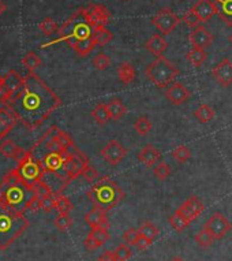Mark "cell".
Listing matches in <instances>:
<instances>
[{
	"label": "cell",
	"mask_w": 232,
	"mask_h": 261,
	"mask_svg": "<svg viewBox=\"0 0 232 261\" xmlns=\"http://www.w3.org/2000/svg\"><path fill=\"white\" fill-rule=\"evenodd\" d=\"M67 153H56V152H48V153L43 154L37 162L41 164V167L45 171H51L59 174L67 180L65 175V159ZM69 182V180H67ZM70 184V182H69Z\"/></svg>",
	"instance_id": "8fae6325"
},
{
	"label": "cell",
	"mask_w": 232,
	"mask_h": 261,
	"mask_svg": "<svg viewBox=\"0 0 232 261\" xmlns=\"http://www.w3.org/2000/svg\"><path fill=\"white\" fill-rule=\"evenodd\" d=\"M40 210H41V198H39L37 196H33L31 201L27 202V211L29 212H37Z\"/></svg>",
	"instance_id": "f5cc1de1"
},
{
	"label": "cell",
	"mask_w": 232,
	"mask_h": 261,
	"mask_svg": "<svg viewBox=\"0 0 232 261\" xmlns=\"http://www.w3.org/2000/svg\"><path fill=\"white\" fill-rule=\"evenodd\" d=\"M31 186H32V190H33V194L37 196L39 198H41V200L52 194V190L49 189V186H48V185L41 179L35 182V184L31 185Z\"/></svg>",
	"instance_id": "ab89813d"
},
{
	"label": "cell",
	"mask_w": 232,
	"mask_h": 261,
	"mask_svg": "<svg viewBox=\"0 0 232 261\" xmlns=\"http://www.w3.org/2000/svg\"><path fill=\"white\" fill-rule=\"evenodd\" d=\"M31 226L29 220L21 214L0 206V249H7Z\"/></svg>",
	"instance_id": "5b68a950"
},
{
	"label": "cell",
	"mask_w": 232,
	"mask_h": 261,
	"mask_svg": "<svg viewBox=\"0 0 232 261\" xmlns=\"http://www.w3.org/2000/svg\"><path fill=\"white\" fill-rule=\"evenodd\" d=\"M3 84V77H0V85Z\"/></svg>",
	"instance_id": "91938a15"
},
{
	"label": "cell",
	"mask_w": 232,
	"mask_h": 261,
	"mask_svg": "<svg viewBox=\"0 0 232 261\" xmlns=\"http://www.w3.org/2000/svg\"><path fill=\"white\" fill-rule=\"evenodd\" d=\"M204 210H205V206H204L201 200L198 197H195V196H191V197H190L189 200H186L177 211L178 212H181L182 215H185L190 222H193V220H195L198 216H201Z\"/></svg>",
	"instance_id": "2e32d148"
},
{
	"label": "cell",
	"mask_w": 232,
	"mask_h": 261,
	"mask_svg": "<svg viewBox=\"0 0 232 261\" xmlns=\"http://www.w3.org/2000/svg\"><path fill=\"white\" fill-rule=\"evenodd\" d=\"M172 156H173V159H175L177 162L186 163L190 158H191V150H190L189 146L179 145L178 148H175V149H173V152H172Z\"/></svg>",
	"instance_id": "b9f144b4"
},
{
	"label": "cell",
	"mask_w": 232,
	"mask_h": 261,
	"mask_svg": "<svg viewBox=\"0 0 232 261\" xmlns=\"http://www.w3.org/2000/svg\"><path fill=\"white\" fill-rule=\"evenodd\" d=\"M231 222L228 220L223 214H220V212H215V214L212 215L211 218L208 219L207 222H205V226L204 228H207L208 231L211 232L212 236L215 237L216 241L221 240L225 234H227L229 230H231Z\"/></svg>",
	"instance_id": "30bf717a"
},
{
	"label": "cell",
	"mask_w": 232,
	"mask_h": 261,
	"mask_svg": "<svg viewBox=\"0 0 232 261\" xmlns=\"http://www.w3.org/2000/svg\"><path fill=\"white\" fill-rule=\"evenodd\" d=\"M118 77L123 85H130L135 80V69L130 62H122L118 67Z\"/></svg>",
	"instance_id": "484cf974"
},
{
	"label": "cell",
	"mask_w": 232,
	"mask_h": 261,
	"mask_svg": "<svg viewBox=\"0 0 232 261\" xmlns=\"http://www.w3.org/2000/svg\"><path fill=\"white\" fill-rule=\"evenodd\" d=\"M88 197L95 206L103 208L105 211H111L125 198V192L115 180H112L108 176H104L89 189Z\"/></svg>",
	"instance_id": "277c9868"
},
{
	"label": "cell",
	"mask_w": 232,
	"mask_h": 261,
	"mask_svg": "<svg viewBox=\"0 0 232 261\" xmlns=\"http://www.w3.org/2000/svg\"><path fill=\"white\" fill-rule=\"evenodd\" d=\"M53 134H55L56 140L59 141V144L62 145V148L65 149L66 153H69V152H71L74 148H77V146H75V144H74L73 140L70 138L69 134L65 133V132H63V130H61L59 127L53 126Z\"/></svg>",
	"instance_id": "4dcf8cb0"
},
{
	"label": "cell",
	"mask_w": 232,
	"mask_h": 261,
	"mask_svg": "<svg viewBox=\"0 0 232 261\" xmlns=\"http://www.w3.org/2000/svg\"><path fill=\"white\" fill-rule=\"evenodd\" d=\"M11 96H13V94L10 93L9 89L2 84V85H0V104H6V106H7L10 100H11Z\"/></svg>",
	"instance_id": "816d5d0a"
},
{
	"label": "cell",
	"mask_w": 232,
	"mask_h": 261,
	"mask_svg": "<svg viewBox=\"0 0 232 261\" xmlns=\"http://www.w3.org/2000/svg\"><path fill=\"white\" fill-rule=\"evenodd\" d=\"M55 194H51V196L43 198V200H41V210H43L44 212H51L52 210H55Z\"/></svg>",
	"instance_id": "f907efd6"
},
{
	"label": "cell",
	"mask_w": 232,
	"mask_h": 261,
	"mask_svg": "<svg viewBox=\"0 0 232 261\" xmlns=\"http://www.w3.org/2000/svg\"><path fill=\"white\" fill-rule=\"evenodd\" d=\"M160 156H161L160 150L157 149V148H155L152 144H148L147 146H143V148L138 152L137 159L141 164H143L145 167L149 168L159 160Z\"/></svg>",
	"instance_id": "603a6c76"
},
{
	"label": "cell",
	"mask_w": 232,
	"mask_h": 261,
	"mask_svg": "<svg viewBox=\"0 0 232 261\" xmlns=\"http://www.w3.org/2000/svg\"><path fill=\"white\" fill-rule=\"evenodd\" d=\"M155 176L159 180H165L171 174V168L168 166L167 163H160L159 166L155 168Z\"/></svg>",
	"instance_id": "c3c4849f"
},
{
	"label": "cell",
	"mask_w": 232,
	"mask_h": 261,
	"mask_svg": "<svg viewBox=\"0 0 232 261\" xmlns=\"http://www.w3.org/2000/svg\"><path fill=\"white\" fill-rule=\"evenodd\" d=\"M62 106V100L35 73L25 77V84L11 96L7 107L26 127L36 128Z\"/></svg>",
	"instance_id": "6da1fadb"
},
{
	"label": "cell",
	"mask_w": 232,
	"mask_h": 261,
	"mask_svg": "<svg viewBox=\"0 0 232 261\" xmlns=\"http://www.w3.org/2000/svg\"><path fill=\"white\" fill-rule=\"evenodd\" d=\"M145 48L151 52L152 55H155L157 58V56H161L165 52V49L168 48V43L167 40L164 39L163 35H153L147 40Z\"/></svg>",
	"instance_id": "cb8c5ba5"
},
{
	"label": "cell",
	"mask_w": 232,
	"mask_h": 261,
	"mask_svg": "<svg viewBox=\"0 0 232 261\" xmlns=\"http://www.w3.org/2000/svg\"><path fill=\"white\" fill-rule=\"evenodd\" d=\"M108 240H109V232L107 227H96V228H92L91 234L86 237L83 245L88 250H96L100 246L107 244Z\"/></svg>",
	"instance_id": "e0dca14e"
},
{
	"label": "cell",
	"mask_w": 232,
	"mask_h": 261,
	"mask_svg": "<svg viewBox=\"0 0 232 261\" xmlns=\"http://www.w3.org/2000/svg\"><path fill=\"white\" fill-rule=\"evenodd\" d=\"M89 159L83 152L74 148L71 152L66 154L65 159V175L69 182L74 180L79 175H82V172L88 166H89Z\"/></svg>",
	"instance_id": "52a82bcc"
},
{
	"label": "cell",
	"mask_w": 232,
	"mask_h": 261,
	"mask_svg": "<svg viewBox=\"0 0 232 261\" xmlns=\"http://www.w3.org/2000/svg\"><path fill=\"white\" fill-rule=\"evenodd\" d=\"M86 224H89L92 228L96 227H107L108 228V219H107V211L99 206H95L85 215Z\"/></svg>",
	"instance_id": "7402d4cb"
},
{
	"label": "cell",
	"mask_w": 232,
	"mask_h": 261,
	"mask_svg": "<svg viewBox=\"0 0 232 261\" xmlns=\"http://www.w3.org/2000/svg\"><path fill=\"white\" fill-rule=\"evenodd\" d=\"M215 241H216V238L212 236L211 232L208 231L207 228H202L201 231L198 232L197 236H195V242H197V244L204 249H207V248H209V246H212Z\"/></svg>",
	"instance_id": "f35d334b"
},
{
	"label": "cell",
	"mask_w": 232,
	"mask_h": 261,
	"mask_svg": "<svg viewBox=\"0 0 232 261\" xmlns=\"http://www.w3.org/2000/svg\"><path fill=\"white\" fill-rule=\"evenodd\" d=\"M213 40H215L213 35L202 25L194 28L189 35V41L191 43V45L194 48H201V49L211 47L213 44Z\"/></svg>",
	"instance_id": "9a60e30c"
},
{
	"label": "cell",
	"mask_w": 232,
	"mask_h": 261,
	"mask_svg": "<svg viewBox=\"0 0 232 261\" xmlns=\"http://www.w3.org/2000/svg\"><path fill=\"white\" fill-rule=\"evenodd\" d=\"M127 2H131V0H127Z\"/></svg>",
	"instance_id": "94428289"
},
{
	"label": "cell",
	"mask_w": 232,
	"mask_h": 261,
	"mask_svg": "<svg viewBox=\"0 0 232 261\" xmlns=\"http://www.w3.org/2000/svg\"><path fill=\"white\" fill-rule=\"evenodd\" d=\"M99 261H101V260H99Z\"/></svg>",
	"instance_id": "6125c7cd"
},
{
	"label": "cell",
	"mask_w": 232,
	"mask_h": 261,
	"mask_svg": "<svg viewBox=\"0 0 232 261\" xmlns=\"http://www.w3.org/2000/svg\"><path fill=\"white\" fill-rule=\"evenodd\" d=\"M145 74L157 88H168L181 74V70L178 69L171 60L161 55L157 56L152 63L148 64Z\"/></svg>",
	"instance_id": "8992f818"
},
{
	"label": "cell",
	"mask_w": 232,
	"mask_h": 261,
	"mask_svg": "<svg viewBox=\"0 0 232 261\" xmlns=\"http://www.w3.org/2000/svg\"><path fill=\"white\" fill-rule=\"evenodd\" d=\"M171 261H185V260H183L182 257H173V258H172Z\"/></svg>",
	"instance_id": "6f0895ef"
},
{
	"label": "cell",
	"mask_w": 232,
	"mask_h": 261,
	"mask_svg": "<svg viewBox=\"0 0 232 261\" xmlns=\"http://www.w3.org/2000/svg\"><path fill=\"white\" fill-rule=\"evenodd\" d=\"M113 254L118 261H127L131 257V249L127 244H121L113 250Z\"/></svg>",
	"instance_id": "f6af8a7d"
},
{
	"label": "cell",
	"mask_w": 232,
	"mask_h": 261,
	"mask_svg": "<svg viewBox=\"0 0 232 261\" xmlns=\"http://www.w3.org/2000/svg\"><path fill=\"white\" fill-rule=\"evenodd\" d=\"M134 128H135V132H137L139 136L145 137V136H148L149 132L152 130L151 120H149L148 116H141V118H138V119L134 122Z\"/></svg>",
	"instance_id": "8d00e7d4"
},
{
	"label": "cell",
	"mask_w": 232,
	"mask_h": 261,
	"mask_svg": "<svg viewBox=\"0 0 232 261\" xmlns=\"http://www.w3.org/2000/svg\"><path fill=\"white\" fill-rule=\"evenodd\" d=\"M0 153L3 154L5 158L14 159L17 164L22 162L27 154V150H23L21 146H18L17 144L11 140H5V141L0 144Z\"/></svg>",
	"instance_id": "ffe728a7"
},
{
	"label": "cell",
	"mask_w": 232,
	"mask_h": 261,
	"mask_svg": "<svg viewBox=\"0 0 232 261\" xmlns=\"http://www.w3.org/2000/svg\"><path fill=\"white\" fill-rule=\"evenodd\" d=\"M93 39H95L96 44L97 45H101V47H104V45H107L109 41H112V39H113V35H112L111 30L107 29V26H97V28H95L93 29Z\"/></svg>",
	"instance_id": "f546056e"
},
{
	"label": "cell",
	"mask_w": 232,
	"mask_h": 261,
	"mask_svg": "<svg viewBox=\"0 0 232 261\" xmlns=\"http://www.w3.org/2000/svg\"><path fill=\"white\" fill-rule=\"evenodd\" d=\"M152 242L153 241L148 240V238H145V237H139V240H138V244H137V248L139 249V250H145V249H148L149 246L152 245Z\"/></svg>",
	"instance_id": "db71d44e"
},
{
	"label": "cell",
	"mask_w": 232,
	"mask_h": 261,
	"mask_svg": "<svg viewBox=\"0 0 232 261\" xmlns=\"http://www.w3.org/2000/svg\"><path fill=\"white\" fill-rule=\"evenodd\" d=\"M217 6V15H219L225 25H232V0H215Z\"/></svg>",
	"instance_id": "4316f807"
},
{
	"label": "cell",
	"mask_w": 232,
	"mask_h": 261,
	"mask_svg": "<svg viewBox=\"0 0 232 261\" xmlns=\"http://www.w3.org/2000/svg\"><path fill=\"white\" fill-rule=\"evenodd\" d=\"M33 190L14 168L0 182V206L23 215L27 211V202L33 198Z\"/></svg>",
	"instance_id": "7a4b0ae2"
},
{
	"label": "cell",
	"mask_w": 232,
	"mask_h": 261,
	"mask_svg": "<svg viewBox=\"0 0 232 261\" xmlns=\"http://www.w3.org/2000/svg\"><path fill=\"white\" fill-rule=\"evenodd\" d=\"M88 23L95 29L97 26H107L111 19V13L103 5H91L89 7L83 9Z\"/></svg>",
	"instance_id": "7c38bea8"
},
{
	"label": "cell",
	"mask_w": 232,
	"mask_h": 261,
	"mask_svg": "<svg viewBox=\"0 0 232 261\" xmlns=\"http://www.w3.org/2000/svg\"><path fill=\"white\" fill-rule=\"evenodd\" d=\"M57 35H59V37L51 43H48L47 45H52V44L59 43V41H66L70 47L75 49L81 44L93 40V28L86 21L83 9H79L73 17L67 19L59 28ZM47 45H44V47H47Z\"/></svg>",
	"instance_id": "3957f363"
},
{
	"label": "cell",
	"mask_w": 232,
	"mask_h": 261,
	"mask_svg": "<svg viewBox=\"0 0 232 261\" xmlns=\"http://www.w3.org/2000/svg\"><path fill=\"white\" fill-rule=\"evenodd\" d=\"M215 115H216L215 110H213L211 106H208V104H201V106L194 111L195 119L202 124L209 123V122L215 118Z\"/></svg>",
	"instance_id": "f1b7e54d"
},
{
	"label": "cell",
	"mask_w": 232,
	"mask_h": 261,
	"mask_svg": "<svg viewBox=\"0 0 232 261\" xmlns=\"http://www.w3.org/2000/svg\"><path fill=\"white\" fill-rule=\"evenodd\" d=\"M53 224L56 228H59L61 231H66L67 228L73 226V219L70 218L69 214H59L53 220Z\"/></svg>",
	"instance_id": "7bdbcfd3"
},
{
	"label": "cell",
	"mask_w": 232,
	"mask_h": 261,
	"mask_svg": "<svg viewBox=\"0 0 232 261\" xmlns=\"http://www.w3.org/2000/svg\"><path fill=\"white\" fill-rule=\"evenodd\" d=\"M107 106L109 115H111V119L119 120L127 114V108H126V106L121 99H112Z\"/></svg>",
	"instance_id": "83f0119b"
},
{
	"label": "cell",
	"mask_w": 232,
	"mask_h": 261,
	"mask_svg": "<svg viewBox=\"0 0 232 261\" xmlns=\"http://www.w3.org/2000/svg\"><path fill=\"white\" fill-rule=\"evenodd\" d=\"M92 118L100 124L103 126L111 119V115H109V111H108V106L107 104H97L91 112Z\"/></svg>",
	"instance_id": "1f68e13d"
},
{
	"label": "cell",
	"mask_w": 232,
	"mask_h": 261,
	"mask_svg": "<svg viewBox=\"0 0 232 261\" xmlns=\"http://www.w3.org/2000/svg\"><path fill=\"white\" fill-rule=\"evenodd\" d=\"M82 176H83L89 184H93L95 180L99 179L100 175L99 172H97V170H96L95 167H92L91 164H89V166L83 170V172H82Z\"/></svg>",
	"instance_id": "681fc988"
},
{
	"label": "cell",
	"mask_w": 232,
	"mask_h": 261,
	"mask_svg": "<svg viewBox=\"0 0 232 261\" xmlns=\"http://www.w3.org/2000/svg\"><path fill=\"white\" fill-rule=\"evenodd\" d=\"M39 28L45 36H52L59 32V26L55 22V19H52V18H45L43 22H40Z\"/></svg>",
	"instance_id": "60d3db41"
},
{
	"label": "cell",
	"mask_w": 232,
	"mask_h": 261,
	"mask_svg": "<svg viewBox=\"0 0 232 261\" xmlns=\"http://www.w3.org/2000/svg\"><path fill=\"white\" fill-rule=\"evenodd\" d=\"M190 10L199 18L201 22H208L217 14V6L215 0H198Z\"/></svg>",
	"instance_id": "ac0fdd59"
},
{
	"label": "cell",
	"mask_w": 232,
	"mask_h": 261,
	"mask_svg": "<svg viewBox=\"0 0 232 261\" xmlns=\"http://www.w3.org/2000/svg\"><path fill=\"white\" fill-rule=\"evenodd\" d=\"M41 59L36 55L35 52H27L23 58H22V66L25 67L29 73H35L36 69H39L41 66Z\"/></svg>",
	"instance_id": "e575fe53"
},
{
	"label": "cell",
	"mask_w": 232,
	"mask_h": 261,
	"mask_svg": "<svg viewBox=\"0 0 232 261\" xmlns=\"http://www.w3.org/2000/svg\"><path fill=\"white\" fill-rule=\"evenodd\" d=\"M99 260H101V261H118V260H116L115 254H113V252H105L103 256L100 257Z\"/></svg>",
	"instance_id": "11a10c76"
},
{
	"label": "cell",
	"mask_w": 232,
	"mask_h": 261,
	"mask_svg": "<svg viewBox=\"0 0 232 261\" xmlns=\"http://www.w3.org/2000/svg\"><path fill=\"white\" fill-rule=\"evenodd\" d=\"M181 21L185 23L186 26H189V28H191V29H194V28H197V26H199V23H201V21H199V18L195 15V14L191 11V10H189L187 13L183 14L181 18Z\"/></svg>",
	"instance_id": "7dc6e473"
},
{
	"label": "cell",
	"mask_w": 232,
	"mask_h": 261,
	"mask_svg": "<svg viewBox=\"0 0 232 261\" xmlns=\"http://www.w3.org/2000/svg\"><path fill=\"white\" fill-rule=\"evenodd\" d=\"M17 171L19 174L22 179L25 180L27 185H33L35 182L41 179V175H43V167L35 158H32V154L29 153L27 150V154L26 158L22 160V162L18 163Z\"/></svg>",
	"instance_id": "ba28073f"
},
{
	"label": "cell",
	"mask_w": 232,
	"mask_h": 261,
	"mask_svg": "<svg viewBox=\"0 0 232 261\" xmlns=\"http://www.w3.org/2000/svg\"><path fill=\"white\" fill-rule=\"evenodd\" d=\"M212 77L224 88L232 85V62L228 58H224L219 64H216L211 71Z\"/></svg>",
	"instance_id": "5bb4252c"
},
{
	"label": "cell",
	"mask_w": 232,
	"mask_h": 261,
	"mask_svg": "<svg viewBox=\"0 0 232 261\" xmlns=\"http://www.w3.org/2000/svg\"><path fill=\"white\" fill-rule=\"evenodd\" d=\"M100 154L103 156V159L108 164L111 166H118L123 159L127 156V149L122 145L121 142H118L116 140H111L107 145L104 146Z\"/></svg>",
	"instance_id": "4fadbf2b"
},
{
	"label": "cell",
	"mask_w": 232,
	"mask_h": 261,
	"mask_svg": "<svg viewBox=\"0 0 232 261\" xmlns=\"http://www.w3.org/2000/svg\"><path fill=\"white\" fill-rule=\"evenodd\" d=\"M17 116H15V114L7 106L0 108V140L5 138L13 130V127L17 124Z\"/></svg>",
	"instance_id": "44dd1931"
},
{
	"label": "cell",
	"mask_w": 232,
	"mask_h": 261,
	"mask_svg": "<svg viewBox=\"0 0 232 261\" xmlns=\"http://www.w3.org/2000/svg\"><path fill=\"white\" fill-rule=\"evenodd\" d=\"M109 64H111V59H109V56H108L107 54H104V52H100L99 55H96L95 59H93V66H95L97 70H100V71L107 70L108 67H109Z\"/></svg>",
	"instance_id": "ee69618b"
},
{
	"label": "cell",
	"mask_w": 232,
	"mask_h": 261,
	"mask_svg": "<svg viewBox=\"0 0 232 261\" xmlns=\"http://www.w3.org/2000/svg\"><path fill=\"white\" fill-rule=\"evenodd\" d=\"M55 210L57 211L59 214H70V212L74 210V205L66 196L59 194V196H56Z\"/></svg>",
	"instance_id": "74e56055"
},
{
	"label": "cell",
	"mask_w": 232,
	"mask_h": 261,
	"mask_svg": "<svg viewBox=\"0 0 232 261\" xmlns=\"http://www.w3.org/2000/svg\"><path fill=\"white\" fill-rule=\"evenodd\" d=\"M23 84H25V77H22L21 74L15 70H10L9 73L3 77V85L9 89L11 94L17 93L18 90L23 86Z\"/></svg>",
	"instance_id": "d4e9b609"
},
{
	"label": "cell",
	"mask_w": 232,
	"mask_h": 261,
	"mask_svg": "<svg viewBox=\"0 0 232 261\" xmlns=\"http://www.w3.org/2000/svg\"><path fill=\"white\" fill-rule=\"evenodd\" d=\"M138 231H139V234H141L142 237H145V238H148V240L151 241H155L160 234L159 228H157L152 222L142 223L141 227L138 228Z\"/></svg>",
	"instance_id": "d590c367"
},
{
	"label": "cell",
	"mask_w": 232,
	"mask_h": 261,
	"mask_svg": "<svg viewBox=\"0 0 232 261\" xmlns=\"http://www.w3.org/2000/svg\"><path fill=\"white\" fill-rule=\"evenodd\" d=\"M5 11H6V5L2 2V0H0V17L5 14Z\"/></svg>",
	"instance_id": "9f6ffc18"
},
{
	"label": "cell",
	"mask_w": 232,
	"mask_h": 261,
	"mask_svg": "<svg viewBox=\"0 0 232 261\" xmlns=\"http://www.w3.org/2000/svg\"><path fill=\"white\" fill-rule=\"evenodd\" d=\"M139 231H138L137 228H129V230H126L125 234H123V241H125V244H127L129 246H137L138 240H139Z\"/></svg>",
	"instance_id": "bcb514c9"
},
{
	"label": "cell",
	"mask_w": 232,
	"mask_h": 261,
	"mask_svg": "<svg viewBox=\"0 0 232 261\" xmlns=\"http://www.w3.org/2000/svg\"><path fill=\"white\" fill-rule=\"evenodd\" d=\"M190 96H191L190 90L182 82H173V84L168 86L167 99L173 106H182L190 99Z\"/></svg>",
	"instance_id": "d6986e66"
},
{
	"label": "cell",
	"mask_w": 232,
	"mask_h": 261,
	"mask_svg": "<svg viewBox=\"0 0 232 261\" xmlns=\"http://www.w3.org/2000/svg\"><path fill=\"white\" fill-rule=\"evenodd\" d=\"M228 41H229V43L232 44V33L229 36H228Z\"/></svg>",
	"instance_id": "680465c9"
},
{
	"label": "cell",
	"mask_w": 232,
	"mask_h": 261,
	"mask_svg": "<svg viewBox=\"0 0 232 261\" xmlns=\"http://www.w3.org/2000/svg\"><path fill=\"white\" fill-rule=\"evenodd\" d=\"M168 222H169V224H171V227L173 228V230H177V231H183L186 227L190 226V220L187 218H186L185 215H182L181 212H178V211H175V214L172 215V216H169V219H168Z\"/></svg>",
	"instance_id": "836d02e7"
},
{
	"label": "cell",
	"mask_w": 232,
	"mask_h": 261,
	"mask_svg": "<svg viewBox=\"0 0 232 261\" xmlns=\"http://www.w3.org/2000/svg\"><path fill=\"white\" fill-rule=\"evenodd\" d=\"M181 22V18L178 17L177 14L173 13L171 9L160 10L159 13L152 18L153 26H156L160 30V33L164 36L171 35Z\"/></svg>",
	"instance_id": "9c48e42d"
},
{
	"label": "cell",
	"mask_w": 232,
	"mask_h": 261,
	"mask_svg": "<svg viewBox=\"0 0 232 261\" xmlns=\"http://www.w3.org/2000/svg\"><path fill=\"white\" fill-rule=\"evenodd\" d=\"M207 52L205 49H201V48H194L191 51L187 52L186 55V59L189 60L190 63L193 64L194 67H201L204 62L207 60Z\"/></svg>",
	"instance_id": "d6a6232c"
}]
</instances>
